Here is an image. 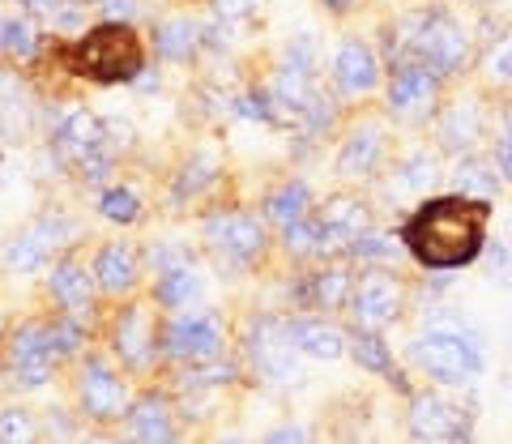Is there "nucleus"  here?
Returning <instances> with one entry per match:
<instances>
[{"instance_id": "obj_9", "label": "nucleus", "mask_w": 512, "mask_h": 444, "mask_svg": "<svg viewBox=\"0 0 512 444\" xmlns=\"http://www.w3.org/2000/svg\"><path fill=\"white\" fill-rule=\"evenodd\" d=\"M312 222H316L320 248H338V244H350V240H359L363 235L367 210H363V201H355V197H329L325 210H320Z\"/></svg>"}, {"instance_id": "obj_26", "label": "nucleus", "mask_w": 512, "mask_h": 444, "mask_svg": "<svg viewBox=\"0 0 512 444\" xmlns=\"http://www.w3.org/2000/svg\"><path fill=\"white\" fill-rule=\"evenodd\" d=\"M201 295V282H197V274L184 265V269H167L163 274V282H158V299L163 304H171V308H184L188 299H197Z\"/></svg>"}, {"instance_id": "obj_38", "label": "nucleus", "mask_w": 512, "mask_h": 444, "mask_svg": "<svg viewBox=\"0 0 512 444\" xmlns=\"http://www.w3.org/2000/svg\"><path fill=\"white\" fill-rule=\"evenodd\" d=\"M214 9L222 13V18H248V13L256 9V0H214Z\"/></svg>"}, {"instance_id": "obj_43", "label": "nucleus", "mask_w": 512, "mask_h": 444, "mask_svg": "<svg viewBox=\"0 0 512 444\" xmlns=\"http://www.w3.org/2000/svg\"><path fill=\"white\" fill-rule=\"evenodd\" d=\"M26 5H30V9H43V13H52V9H56V0H26Z\"/></svg>"}, {"instance_id": "obj_7", "label": "nucleus", "mask_w": 512, "mask_h": 444, "mask_svg": "<svg viewBox=\"0 0 512 444\" xmlns=\"http://www.w3.org/2000/svg\"><path fill=\"white\" fill-rule=\"evenodd\" d=\"M205 235H210V244L218 252L239 257V261H248L265 248V231L252 214H214L210 222H205Z\"/></svg>"}, {"instance_id": "obj_29", "label": "nucleus", "mask_w": 512, "mask_h": 444, "mask_svg": "<svg viewBox=\"0 0 512 444\" xmlns=\"http://www.w3.org/2000/svg\"><path fill=\"white\" fill-rule=\"evenodd\" d=\"M214 171H218V158L214 154H201L192 167H184V180H180V197H192V193H201L205 184L214 180Z\"/></svg>"}, {"instance_id": "obj_20", "label": "nucleus", "mask_w": 512, "mask_h": 444, "mask_svg": "<svg viewBox=\"0 0 512 444\" xmlns=\"http://www.w3.org/2000/svg\"><path fill=\"white\" fill-rule=\"evenodd\" d=\"M376 158H380V133H376V129H359V133H350L346 150H342V158H338V171H342V176H350V180L367 176Z\"/></svg>"}, {"instance_id": "obj_32", "label": "nucleus", "mask_w": 512, "mask_h": 444, "mask_svg": "<svg viewBox=\"0 0 512 444\" xmlns=\"http://www.w3.org/2000/svg\"><path fill=\"white\" fill-rule=\"evenodd\" d=\"M5 47L13 56H30V52H35V26H30L26 18H13L5 26Z\"/></svg>"}, {"instance_id": "obj_24", "label": "nucleus", "mask_w": 512, "mask_h": 444, "mask_svg": "<svg viewBox=\"0 0 512 444\" xmlns=\"http://www.w3.org/2000/svg\"><path fill=\"white\" fill-rule=\"evenodd\" d=\"M265 214L278 222V227H291V222H299V218H308V188H303L299 180H291V184H282L274 197L265 201Z\"/></svg>"}, {"instance_id": "obj_4", "label": "nucleus", "mask_w": 512, "mask_h": 444, "mask_svg": "<svg viewBox=\"0 0 512 444\" xmlns=\"http://www.w3.org/2000/svg\"><path fill=\"white\" fill-rule=\"evenodd\" d=\"M167 351L180 359H214L222 351V325L210 312H188L175 316L167 329Z\"/></svg>"}, {"instance_id": "obj_27", "label": "nucleus", "mask_w": 512, "mask_h": 444, "mask_svg": "<svg viewBox=\"0 0 512 444\" xmlns=\"http://www.w3.org/2000/svg\"><path fill=\"white\" fill-rule=\"evenodd\" d=\"M457 188L470 197H491L495 193V176L487 163H478V158H470V163L457 167Z\"/></svg>"}, {"instance_id": "obj_35", "label": "nucleus", "mask_w": 512, "mask_h": 444, "mask_svg": "<svg viewBox=\"0 0 512 444\" xmlns=\"http://www.w3.org/2000/svg\"><path fill=\"white\" fill-rule=\"evenodd\" d=\"M35 436V427H30L26 410H5L0 415V440H30Z\"/></svg>"}, {"instance_id": "obj_34", "label": "nucleus", "mask_w": 512, "mask_h": 444, "mask_svg": "<svg viewBox=\"0 0 512 444\" xmlns=\"http://www.w3.org/2000/svg\"><path fill=\"white\" fill-rule=\"evenodd\" d=\"M355 355H359L363 368H372V372H384V368H389V355H384V346H380L376 338H367V333H359Z\"/></svg>"}, {"instance_id": "obj_44", "label": "nucleus", "mask_w": 512, "mask_h": 444, "mask_svg": "<svg viewBox=\"0 0 512 444\" xmlns=\"http://www.w3.org/2000/svg\"><path fill=\"white\" fill-rule=\"evenodd\" d=\"M329 5H333V9H346V0H329Z\"/></svg>"}, {"instance_id": "obj_40", "label": "nucleus", "mask_w": 512, "mask_h": 444, "mask_svg": "<svg viewBox=\"0 0 512 444\" xmlns=\"http://www.w3.org/2000/svg\"><path fill=\"white\" fill-rule=\"evenodd\" d=\"M500 167L512 176V120H508V133H504V141H500Z\"/></svg>"}, {"instance_id": "obj_37", "label": "nucleus", "mask_w": 512, "mask_h": 444, "mask_svg": "<svg viewBox=\"0 0 512 444\" xmlns=\"http://www.w3.org/2000/svg\"><path fill=\"white\" fill-rule=\"evenodd\" d=\"M47 338H52V355H73L77 351V329L73 325H52Z\"/></svg>"}, {"instance_id": "obj_21", "label": "nucleus", "mask_w": 512, "mask_h": 444, "mask_svg": "<svg viewBox=\"0 0 512 444\" xmlns=\"http://www.w3.org/2000/svg\"><path fill=\"white\" fill-rule=\"evenodd\" d=\"M167 415H171V406L163 398H141L133 406V415H128V423H133V432L141 440H167V436H175V427H171Z\"/></svg>"}, {"instance_id": "obj_19", "label": "nucleus", "mask_w": 512, "mask_h": 444, "mask_svg": "<svg viewBox=\"0 0 512 444\" xmlns=\"http://www.w3.org/2000/svg\"><path fill=\"white\" fill-rule=\"evenodd\" d=\"M478 133H483V116H478L474 103H453V107H448V116L440 120V141L448 150L474 146Z\"/></svg>"}, {"instance_id": "obj_33", "label": "nucleus", "mask_w": 512, "mask_h": 444, "mask_svg": "<svg viewBox=\"0 0 512 444\" xmlns=\"http://www.w3.org/2000/svg\"><path fill=\"white\" fill-rule=\"evenodd\" d=\"M355 252H359V257H367V261H393L397 244L389 240V235H359Z\"/></svg>"}, {"instance_id": "obj_31", "label": "nucleus", "mask_w": 512, "mask_h": 444, "mask_svg": "<svg viewBox=\"0 0 512 444\" xmlns=\"http://www.w3.org/2000/svg\"><path fill=\"white\" fill-rule=\"evenodd\" d=\"M103 214L111 222H133L137 218V197L128 193V188H111V193L103 197Z\"/></svg>"}, {"instance_id": "obj_17", "label": "nucleus", "mask_w": 512, "mask_h": 444, "mask_svg": "<svg viewBox=\"0 0 512 444\" xmlns=\"http://www.w3.org/2000/svg\"><path fill=\"white\" fill-rule=\"evenodd\" d=\"M94 278H99V287L120 295L137 282V252L133 244H107L99 252V261H94Z\"/></svg>"}, {"instance_id": "obj_42", "label": "nucleus", "mask_w": 512, "mask_h": 444, "mask_svg": "<svg viewBox=\"0 0 512 444\" xmlns=\"http://www.w3.org/2000/svg\"><path fill=\"white\" fill-rule=\"evenodd\" d=\"M303 432H299V427H282V432H274V440H299Z\"/></svg>"}, {"instance_id": "obj_46", "label": "nucleus", "mask_w": 512, "mask_h": 444, "mask_svg": "<svg viewBox=\"0 0 512 444\" xmlns=\"http://www.w3.org/2000/svg\"><path fill=\"white\" fill-rule=\"evenodd\" d=\"M508 235H512V227H508Z\"/></svg>"}, {"instance_id": "obj_45", "label": "nucleus", "mask_w": 512, "mask_h": 444, "mask_svg": "<svg viewBox=\"0 0 512 444\" xmlns=\"http://www.w3.org/2000/svg\"><path fill=\"white\" fill-rule=\"evenodd\" d=\"M0 43H5V22H0Z\"/></svg>"}, {"instance_id": "obj_10", "label": "nucleus", "mask_w": 512, "mask_h": 444, "mask_svg": "<svg viewBox=\"0 0 512 444\" xmlns=\"http://www.w3.org/2000/svg\"><path fill=\"white\" fill-rule=\"evenodd\" d=\"M397 312H402V291H397V282L384 278V274H367L355 291V321L376 329L384 321H393Z\"/></svg>"}, {"instance_id": "obj_8", "label": "nucleus", "mask_w": 512, "mask_h": 444, "mask_svg": "<svg viewBox=\"0 0 512 444\" xmlns=\"http://www.w3.org/2000/svg\"><path fill=\"white\" fill-rule=\"evenodd\" d=\"M47 368H52V338H47V329L30 325V329L13 333V342H9V372L18 376L22 385H43Z\"/></svg>"}, {"instance_id": "obj_13", "label": "nucleus", "mask_w": 512, "mask_h": 444, "mask_svg": "<svg viewBox=\"0 0 512 444\" xmlns=\"http://www.w3.org/2000/svg\"><path fill=\"white\" fill-rule=\"evenodd\" d=\"M431 103H436V73H427L423 65H410L393 77L389 107L397 116H423Z\"/></svg>"}, {"instance_id": "obj_11", "label": "nucleus", "mask_w": 512, "mask_h": 444, "mask_svg": "<svg viewBox=\"0 0 512 444\" xmlns=\"http://www.w3.org/2000/svg\"><path fill=\"white\" fill-rule=\"evenodd\" d=\"M77 393H82L86 415H94V419H116L120 406H124V385L103 368V363H86L82 380H77Z\"/></svg>"}, {"instance_id": "obj_3", "label": "nucleus", "mask_w": 512, "mask_h": 444, "mask_svg": "<svg viewBox=\"0 0 512 444\" xmlns=\"http://www.w3.org/2000/svg\"><path fill=\"white\" fill-rule=\"evenodd\" d=\"M414 359H419L431 376L448 380V385H461V380L478 376V368H483L478 346L470 338H461V333H427V338L414 346Z\"/></svg>"}, {"instance_id": "obj_15", "label": "nucleus", "mask_w": 512, "mask_h": 444, "mask_svg": "<svg viewBox=\"0 0 512 444\" xmlns=\"http://www.w3.org/2000/svg\"><path fill=\"white\" fill-rule=\"evenodd\" d=\"M338 82L346 94H367L376 82H380V65H376V56H372V47L359 43V39H350L342 43V52H338Z\"/></svg>"}, {"instance_id": "obj_6", "label": "nucleus", "mask_w": 512, "mask_h": 444, "mask_svg": "<svg viewBox=\"0 0 512 444\" xmlns=\"http://www.w3.org/2000/svg\"><path fill=\"white\" fill-rule=\"evenodd\" d=\"M295 329L282 321H261L252 329V359L269 380H286L295 372Z\"/></svg>"}, {"instance_id": "obj_36", "label": "nucleus", "mask_w": 512, "mask_h": 444, "mask_svg": "<svg viewBox=\"0 0 512 444\" xmlns=\"http://www.w3.org/2000/svg\"><path fill=\"white\" fill-rule=\"evenodd\" d=\"M487 73L495 77V82H512V39H504V43L487 56Z\"/></svg>"}, {"instance_id": "obj_1", "label": "nucleus", "mask_w": 512, "mask_h": 444, "mask_svg": "<svg viewBox=\"0 0 512 444\" xmlns=\"http://www.w3.org/2000/svg\"><path fill=\"white\" fill-rule=\"evenodd\" d=\"M487 210L478 201H436L406 227V244L423 265H461L483 244Z\"/></svg>"}, {"instance_id": "obj_30", "label": "nucleus", "mask_w": 512, "mask_h": 444, "mask_svg": "<svg viewBox=\"0 0 512 444\" xmlns=\"http://www.w3.org/2000/svg\"><path fill=\"white\" fill-rule=\"evenodd\" d=\"M436 158H431V154H414L410 158V163H406V171H402V184L406 188H414V193H423V188H431V184H436Z\"/></svg>"}, {"instance_id": "obj_25", "label": "nucleus", "mask_w": 512, "mask_h": 444, "mask_svg": "<svg viewBox=\"0 0 512 444\" xmlns=\"http://www.w3.org/2000/svg\"><path fill=\"white\" fill-rule=\"evenodd\" d=\"M154 39H158V52L171 56V60H180V56H188L192 47H197V26H192L188 18H175V22L158 26Z\"/></svg>"}, {"instance_id": "obj_23", "label": "nucleus", "mask_w": 512, "mask_h": 444, "mask_svg": "<svg viewBox=\"0 0 512 444\" xmlns=\"http://www.w3.org/2000/svg\"><path fill=\"white\" fill-rule=\"evenodd\" d=\"M295 329V346L299 351H308L316 359H338L342 355V333L329 329V325H316V321H303V325H291Z\"/></svg>"}, {"instance_id": "obj_28", "label": "nucleus", "mask_w": 512, "mask_h": 444, "mask_svg": "<svg viewBox=\"0 0 512 444\" xmlns=\"http://www.w3.org/2000/svg\"><path fill=\"white\" fill-rule=\"evenodd\" d=\"M346 291H350V274H346V269H325V274H316V282H312L316 304H325V308H338L346 299Z\"/></svg>"}, {"instance_id": "obj_41", "label": "nucleus", "mask_w": 512, "mask_h": 444, "mask_svg": "<svg viewBox=\"0 0 512 444\" xmlns=\"http://www.w3.org/2000/svg\"><path fill=\"white\" fill-rule=\"evenodd\" d=\"M103 9L111 13V18H128L137 5H133V0H103Z\"/></svg>"}, {"instance_id": "obj_22", "label": "nucleus", "mask_w": 512, "mask_h": 444, "mask_svg": "<svg viewBox=\"0 0 512 444\" xmlns=\"http://www.w3.org/2000/svg\"><path fill=\"white\" fill-rule=\"evenodd\" d=\"M60 231L64 227H39V231L18 235V240L9 244V252H5V265L9 269H35L43 261V252H47V240H56Z\"/></svg>"}, {"instance_id": "obj_5", "label": "nucleus", "mask_w": 512, "mask_h": 444, "mask_svg": "<svg viewBox=\"0 0 512 444\" xmlns=\"http://www.w3.org/2000/svg\"><path fill=\"white\" fill-rule=\"evenodd\" d=\"M414 52H419L431 69L440 73H453L466 65V35L448 22V18H427L414 35Z\"/></svg>"}, {"instance_id": "obj_14", "label": "nucleus", "mask_w": 512, "mask_h": 444, "mask_svg": "<svg viewBox=\"0 0 512 444\" xmlns=\"http://www.w3.org/2000/svg\"><path fill=\"white\" fill-rule=\"evenodd\" d=\"M56 146H60V154L90 163V158H99V150H103V124L94 120L90 111H69L56 129Z\"/></svg>"}, {"instance_id": "obj_18", "label": "nucleus", "mask_w": 512, "mask_h": 444, "mask_svg": "<svg viewBox=\"0 0 512 444\" xmlns=\"http://www.w3.org/2000/svg\"><path fill=\"white\" fill-rule=\"evenodd\" d=\"M52 295H56L73 316L90 312V278H86V269L77 265V261H60V265L52 269Z\"/></svg>"}, {"instance_id": "obj_39", "label": "nucleus", "mask_w": 512, "mask_h": 444, "mask_svg": "<svg viewBox=\"0 0 512 444\" xmlns=\"http://www.w3.org/2000/svg\"><path fill=\"white\" fill-rule=\"evenodd\" d=\"M150 261H154V265H158V269H163V274H167V269H171L175 261H180V248H171V244H167V248H158Z\"/></svg>"}, {"instance_id": "obj_12", "label": "nucleus", "mask_w": 512, "mask_h": 444, "mask_svg": "<svg viewBox=\"0 0 512 444\" xmlns=\"http://www.w3.org/2000/svg\"><path fill=\"white\" fill-rule=\"evenodd\" d=\"M410 427L419 440H457L466 436V419L461 410L444 398H419L414 402V415H410Z\"/></svg>"}, {"instance_id": "obj_2", "label": "nucleus", "mask_w": 512, "mask_h": 444, "mask_svg": "<svg viewBox=\"0 0 512 444\" xmlns=\"http://www.w3.org/2000/svg\"><path fill=\"white\" fill-rule=\"evenodd\" d=\"M146 65V52H141V39L120 22L94 26L90 35L73 47V69L94 82H128Z\"/></svg>"}, {"instance_id": "obj_16", "label": "nucleus", "mask_w": 512, "mask_h": 444, "mask_svg": "<svg viewBox=\"0 0 512 444\" xmlns=\"http://www.w3.org/2000/svg\"><path fill=\"white\" fill-rule=\"evenodd\" d=\"M116 351L128 359V363H146L150 355V346H154V325H150V312L133 304V308H124L120 312V321H116Z\"/></svg>"}]
</instances>
